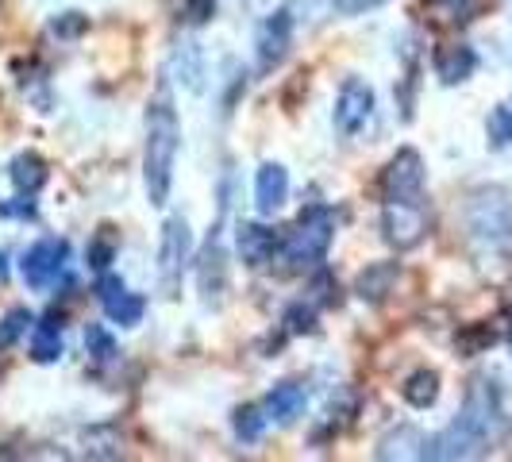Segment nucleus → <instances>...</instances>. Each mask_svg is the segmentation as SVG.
<instances>
[{
	"label": "nucleus",
	"mask_w": 512,
	"mask_h": 462,
	"mask_svg": "<svg viewBox=\"0 0 512 462\" xmlns=\"http://www.w3.org/2000/svg\"><path fill=\"white\" fill-rule=\"evenodd\" d=\"M189 258H193V231L185 224V216H170L162 224V239H158V282H162L166 297H178Z\"/></svg>",
	"instance_id": "20e7f679"
},
{
	"label": "nucleus",
	"mask_w": 512,
	"mask_h": 462,
	"mask_svg": "<svg viewBox=\"0 0 512 462\" xmlns=\"http://www.w3.org/2000/svg\"><path fill=\"white\" fill-rule=\"evenodd\" d=\"M478 70V54L474 47H466V43H455V47H443L436 54V77L443 85H462V81H470Z\"/></svg>",
	"instance_id": "dca6fc26"
},
{
	"label": "nucleus",
	"mask_w": 512,
	"mask_h": 462,
	"mask_svg": "<svg viewBox=\"0 0 512 462\" xmlns=\"http://www.w3.org/2000/svg\"><path fill=\"white\" fill-rule=\"evenodd\" d=\"M235 251H239V258L251 270H262V266H270L274 255L282 251V239L270 228H262V224H239V231H235Z\"/></svg>",
	"instance_id": "ddd939ff"
},
{
	"label": "nucleus",
	"mask_w": 512,
	"mask_h": 462,
	"mask_svg": "<svg viewBox=\"0 0 512 462\" xmlns=\"http://www.w3.org/2000/svg\"><path fill=\"white\" fill-rule=\"evenodd\" d=\"M335 239V212L324 205H312L301 212V220H297V228L289 231V239L282 243L285 251V262L289 266H297V270H305V266H320L324 255H328V247H332Z\"/></svg>",
	"instance_id": "7ed1b4c3"
},
{
	"label": "nucleus",
	"mask_w": 512,
	"mask_h": 462,
	"mask_svg": "<svg viewBox=\"0 0 512 462\" xmlns=\"http://www.w3.org/2000/svg\"><path fill=\"white\" fill-rule=\"evenodd\" d=\"M266 409H258V405H243V409L235 412V436L243 439V443H258L262 439V428H266Z\"/></svg>",
	"instance_id": "b1692460"
},
{
	"label": "nucleus",
	"mask_w": 512,
	"mask_h": 462,
	"mask_svg": "<svg viewBox=\"0 0 512 462\" xmlns=\"http://www.w3.org/2000/svg\"><path fill=\"white\" fill-rule=\"evenodd\" d=\"M85 27H89V20H85L81 12H62V16L51 24V31L58 35V39H77Z\"/></svg>",
	"instance_id": "c85d7f7f"
},
{
	"label": "nucleus",
	"mask_w": 512,
	"mask_h": 462,
	"mask_svg": "<svg viewBox=\"0 0 512 462\" xmlns=\"http://www.w3.org/2000/svg\"><path fill=\"white\" fill-rule=\"evenodd\" d=\"M178 151H181L178 108H174V97H170V85L158 81L151 104H147V143H143V185H147V201L154 208H162L170 201Z\"/></svg>",
	"instance_id": "f257e3e1"
},
{
	"label": "nucleus",
	"mask_w": 512,
	"mask_h": 462,
	"mask_svg": "<svg viewBox=\"0 0 512 462\" xmlns=\"http://www.w3.org/2000/svg\"><path fill=\"white\" fill-rule=\"evenodd\" d=\"M401 397L409 401L412 409H432L439 401V374L436 370H416V374H409L405 385H401Z\"/></svg>",
	"instance_id": "412c9836"
},
{
	"label": "nucleus",
	"mask_w": 512,
	"mask_h": 462,
	"mask_svg": "<svg viewBox=\"0 0 512 462\" xmlns=\"http://www.w3.org/2000/svg\"><path fill=\"white\" fill-rule=\"evenodd\" d=\"M8 278V258H4V251H0V282Z\"/></svg>",
	"instance_id": "473e14b6"
},
{
	"label": "nucleus",
	"mask_w": 512,
	"mask_h": 462,
	"mask_svg": "<svg viewBox=\"0 0 512 462\" xmlns=\"http://www.w3.org/2000/svg\"><path fill=\"white\" fill-rule=\"evenodd\" d=\"M35 324V316L27 308H12L4 320H0V347H12L20 335H27V328Z\"/></svg>",
	"instance_id": "a878e982"
},
{
	"label": "nucleus",
	"mask_w": 512,
	"mask_h": 462,
	"mask_svg": "<svg viewBox=\"0 0 512 462\" xmlns=\"http://www.w3.org/2000/svg\"><path fill=\"white\" fill-rule=\"evenodd\" d=\"M385 0H335V8L339 12H347V16H355V12H366V8H378Z\"/></svg>",
	"instance_id": "c756f323"
},
{
	"label": "nucleus",
	"mask_w": 512,
	"mask_h": 462,
	"mask_svg": "<svg viewBox=\"0 0 512 462\" xmlns=\"http://www.w3.org/2000/svg\"><path fill=\"white\" fill-rule=\"evenodd\" d=\"M486 443H489L486 428H482L478 420H470L466 412H459L439 436L424 439L420 459H470V455H478Z\"/></svg>",
	"instance_id": "0eeeda50"
},
{
	"label": "nucleus",
	"mask_w": 512,
	"mask_h": 462,
	"mask_svg": "<svg viewBox=\"0 0 512 462\" xmlns=\"http://www.w3.org/2000/svg\"><path fill=\"white\" fill-rule=\"evenodd\" d=\"M432 228L424 201H385L382 205V235L393 251H412L424 243Z\"/></svg>",
	"instance_id": "423d86ee"
},
{
	"label": "nucleus",
	"mask_w": 512,
	"mask_h": 462,
	"mask_svg": "<svg viewBox=\"0 0 512 462\" xmlns=\"http://www.w3.org/2000/svg\"><path fill=\"white\" fill-rule=\"evenodd\" d=\"M393 282H397V262H374V266H366V274L359 278V297L362 301H385V293L393 289Z\"/></svg>",
	"instance_id": "aec40b11"
},
{
	"label": "nucleus",
	"mask_w": 512,
	"mask_h": 462,
	"mask_svg": "<svg viewBox=\"0 0 512 462\" xmlns=\"http://www.w3.org/2000/svg\"><path fill=\"white\" fill-rule=\"evenodd\" d=\"M305 405H308V393H305V385H297V382H282V385H274L270 393H266V416L270 420H278V424H293L297 416H305Z\"/></svg>",
	"instance_id": "2eb2a0df"
},
{
	"label": "nucleus",
	"mask_w": 512,
	"mask_h": 462,
	"mask_svg": "<svg viewBox=\"0 0 512 462\" xmlns=\"http://www.w3.org/2000/svg\"><path fill=\"white\" fill-rule=\"evenodd\" d=\"M466 231H470V243L478 251L489 255H505L512 251V201L505 189L486 185L470 197L466 205Z\"/></svg>",
	"instance_id": "f03ea898"
},
{
	"label": "nucleus",
	"mask_w": 512,
	"mask_h": 462,
	"mask_svg": "<svg viewBox=\"0 0 512 462\" xmlns=\"http://www.w3.org/2000/svg\"><path fill=\"white\" fill-rule=\"evenodd\" d=\"M382 197L385 201H424V158L412 147H401L389 158L382 174Z\"/></svg>",
	"instance_id": "1a4fd4ad"
},
{
	"label": "nucleus",
	"mask_w": 512,
	"mask_h": 462,
	"mask_svg": "<svg viewBox=\"0 0 512 462\" xmlns=\"http://www.w3.org/2000/svg\"><path fill=\"white\" fill-rule=\"evenodd\" d=\"M216 12V0H181V20L185 24H208Z\"/></svg>",
	"instance_id": "cd10ccee"
},
{
	"label": "nucleus",
	"mask_w": 512,
	"mask_h": 462,
	"mask_svg": "<svg viewBox=\"0 0 512 462\" xmlns=\"http://www.w3.org/2000/svg\"><path fill=\"white\" fill-rule=\"evenodd\" d=\"M293 47V12L278 8L274 16H266L255 35V51H258V70L270 74L285 62V54Z\"/></svg>",
	"instance_id": "9b49d317"
},
{
	"label": "nucleus",
	"mask_w": 512,
	"mask_h": 462,
	"mask_svg": "<svg viewBox=\"0 0 512 462\" xmlns=\"http://www.w3.org/2000/svg\"><path fill=\"white\" fill-rule=\"evenodd\" d=\"M285 324H289V332L301 335V332H312L316 328V308L312 305H293L285 312Z\"/></svg>",
	"instance_id": "bb28decb"
},
{
	"label": "nucleus",
	"mask_w": 512,
	"mask_h": 462,
	"mask_svg": "<svg viewBox=\"0 0 512 462\" xmlns=\"http://www.w3.org/2000/svg\"><path fill=\"white\" fill-rule=\"evenodd\" d=\"M486 135H489V147H493V151L509 147L512 143V104H497V108L489 112Z\"/></svg>",
	"instance_id": "5701e85b"
},
{
	"label": "nucleus",
	"mask_w": 512,
	"mask_h": 462,
	"mask_svg": "<svg viewBox=\"0 0 512 462\" xmlns=\"http://www.w3.org/2000/svg\"><path fill=\"white\" fill-rule=\"evenodd\" d=\"M8 178H12V185L24 193V197H35L43 185H47V162L39 158L35 151H24L12 158V166H8Z\"/></svg>",
	"instance_id": "a211bd4d"
},
{
	"label": "nucleus",
	"mask_w": 512,
	"mask_h": 462,
	"mask_svg": "<svg viewBox=\"0 0 512 462\" xmlns=\"http://www.w3.org/2000/svg\"><path fill=\"white\" fill-rule=\"evenodd\" d=\"M289 201V170L282 162H262L255 174V205L262 216H274Z\"/></svg>",
	"instance_id": "4468645a"
},
{
	"label": "nucleus",
	"mask_w": 512,
	"mask_h": 462,
	"mask_svg": "<svg viewBox=\"0 0 512 462\" xmlns=\"http://www.w3.org/2000/svg\"><path fill=\"white\" fill-rule=\"evenodd\" d=\"M66 262H70V243H66V239H58V235H47V239L31 243V247L24 251V258H20V274H24V285H27V289H35V293L51 289V285L62 278Z\"/></svg>",
	"instance_id": "6e6552de"
},
{
	"label": "nucleus",
	"mask_w": 512,
	"mask_h": 462,
	"mask_svg": "<svg viewBox=\"0 0 512 462\" xmlns=\"http://www.w3.org/2000/svg\"><path fill=\"white\" fill-rule=\"evenodd\" d=\"M374 116V89L370 81L362 77H347L339 85V97H335V112H332V124L343 139L359 135V128H366V120Z\"/></svg>",
	"instance_id": "9d476101"
},
{
	"label": "nucleus",
	"mask_w": 512,
	"mask_h": 462,
	"mask_svg": "<svg viewBox=\"0 0 512 462\" xmlns=\"http://www.w3.org/2000/svg\"><path fill=\"white\" fill-rule=\"evenodd\" d=\"M31 212H35V205L27 201L24 193H20V201H16V205H0V216H31Z\"/></svg>",
	"instance_id": "7c9ffc66"
},
{
	"label": "nucleus",
	"mask_w": 512,
	"mask_h": 462,
	"mask_svg": "<svg viewBox=\"0 0 512 462\" xmlns=\"http://www.w3.org/2000/svg\"><path fill=\"white\" fill-rule=\"evenodd\" d=\"M97 297H101L104 305V316L112 324H120V328H135L143 320V312H147V301L139 293H131L128 285L120 282L116 274H108V270H104L101 282H97Z\"/></svg>",
	"instance_id": "f8f14e48"
},
{
	"label": "nucleus",
	"mask_w": 512,
	"mask_h": 462,
	"mask_svg": "<svg viewBox=\"0 0 512 462\" xmlns=\"http://www.w3.org/2000/svg\"><path fill=\"white\" fill-rule=\"evenodd\" d=\"M116 251H120V239H116V231L112 228H101L97 235H93V243H89V251H85V262L97 270V274H104L112 262H116Z\"/></svg>",
	"instance_id": "4be33fe9"
},
{
	"label": "nucleus",
	"mask_w": 512,
	"mask_h": 462,
	"mask_svg": "<svg viewBox=\"0 0 512 462\" xmlns=\"http://www.w3.org/2000/svg\"><path fill=\"white\" fill-rule=\"evenodd\" d=\"M85 351L97 362H112L116 359V339H112V332L101 328V324H89V328H85Z\"/></svg>",
	"instance_id": "393cba45"
},
{
	"label": "nucleus",
	"mask_w": 512,
	"mask_h": 462,
	"mask_svg": "<svg viewBox=\"0 0 512 462\" xmlns=\"http://www.w3.org/2000/svg\"><path fill=\"white\" fill-rule=\"evenodd\" d=\"M224 212H228V201L220 205V220L216 228L208 231L205 251L197 258V285H201V301L208 308L224 305V293H228V251H224Z\"/></svg>",
	"instance_id": "39448f33"
},
{
	"label": "nucleus",
	"mask_w": 512,
	"mask_h": 462,
	"mask_svg": "<svg viewBox=\"0 0 512 462\" xmlns=\"http://www.w3.org/2000/svg\"><path fill=\"white\" fill-rule=\"evenodd\" d=\"M62 351H66V347H62V324H54V316L31 328V359L39 362V366L58 362Z\"/></svg>",
	"instance_id": "6ab92c4d"
},
{
	"label": "nucleus",
	"mask_w": 512,
	"mask_h": 462,
	"mask_svg": "<svg viewBox=\"0 0 512 462\" xmlns=\"http://www.w3.org/2000/svg\"><path fill=\"white\" fill-rule=\"evenodd\" d=\"M170 66H174L178 81H185V89H193V93L205 89V54H201V47L193 39H181L178 47H174Z\"/></svg>",
	"instance_id": "f3484780"
},
{
	"label": "nucleus",
	"mask_w": 512,
	"mask_h": 462,
	"mask_svg": "<svg viewBox=\"0 0 512 462\" xmlns=\"http://www.w3.org/2000/svg\"><path fill=\"white\" fill-rule=\"evenodd\" d=\"M451 8H455V16L459 20H470V12H474V0H447Z\"/></svg>",
	"instance_id": "2f4dec72"
}]
</instances>
